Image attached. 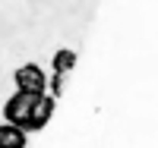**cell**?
I'll use <instances>...</instances> for the list:
<instances>
[{
    "label": "cell",
    "mask_w": 158,
    "mask_h": 148,
    "mask_svg": "<svg viewBox=\"0 0 158 148\" xmlns=\"http://www.w3.org/2000/svg\"><path fill=\"white\" fill-rule=\"evenodd\" d=\"M35 98L38 95H29V91H13V95L6 98V104H3V123H13V126L25 129L29 126V114H32Z\"/></svg>",
    "instance_id": "6da1fadb"
},
{
    "label": "cell",
    "mask_w": 158,
    "mask_h": 148,
    "mask_svg": "<svg viewBox=\"0 0 158 148\" xmlns=\"http://www.w3.org/2000/svg\"><path fill=\"white\" fill-rule=\"evenodd\" d=\"M73 66H76V50L63 47V50H57V54H54V73L70 76V73H73Z\"/></svg>",
    "instance_id": "5b68a950"
},
{
    "label": "cell",
    "mask_w": 158,
    "mask_h": 148,
    "mask_svg": "<svg viewBox=\"0 0 158 148\" xmlns=\"http://www.w3.org/2000/svg\"><path fill=\"white\" fill-rule=\"evenodd\" d=\"M0 148H25V129L13 123H0Z\"/></svg>",
    "instance_id": "277c9868"
},
{
    "label": "cell",
    "mask_w": 158,
    "mask_h": 148,
    "mask_svg": "<svg viewBox=\"0 0 158 148\" xmlns=\"http://www.w3.org/2000/svg\"><path fill=\"white\" fill-rule=\"evenodd\" d=\"M13 82H16V91H29V95H44L48 91V76L38 63H22L13 73Z\"/></svg>",
    "instance_id": "7a4b0ae2"
},
{
    "label": "cell",
    "mask_w": 158,
    "mask_h": 148,
    "mask_svg": "<svg viewBox=\"0 0 158 148\" xmlns=\"http://www.w3.org/2000/svg\"><path fill=\"white\" fill-rule=\"evenodd\" d=\"M54 107H57V98H51L48 91L44 95H38L35 104H32V114H29V126H25V132H41L48 126V120L54 117Z\"/></svg>",
    "instance_id": "3957f363"
}]
</instances>
